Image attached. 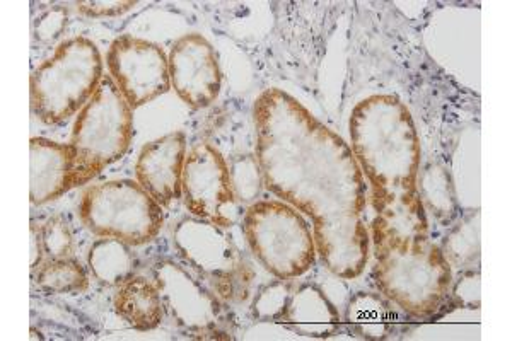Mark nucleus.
Wrapping results in <instances>:
<instances>
[{"label":"nucleus","mask_w":512,"mask_h":341,"mask_svg":"<svg viewBox=\"0 0 512 341\" xmlns=\"http://www.w3.org/2000/svg\"><path fill=\"white\" fill-rule=\"evenodd\" d=\"M253 116L265 186L313 220L316 251L333 275H362L371 249L366 181L349 145L277 87L258 96Z\"/></svg>","instance_id":"obj_1"},{"label":"nucleus","mask_w":512,"mask_h":341,"mask_svg":"<svg viewBox=\"0 0 512 341\" xmlns=\"http://www.w3.org/2000/svg\"><path fill=\"white\" fill-rule=\"evenodd\" d=\"M352 154L371 185L376 214L419 197L420 140L400 99L374 94L357 103L349 122Z\"/></svg>","instance_id":"obj_2"},{"label":"nucleus","mask_w":512,"mask_h":341,"mask_svg":"<svg viewBox=\"0 0 512 341\" xmlns=\"http://www.w3.org/2000/svg\"><path fill=\"white\" fill-rule=\"evenodd\" d=\"M379 292L414 318H427L448 301L453 272L437 244L371 237Z\"/></svg>","instance_id":"obj_3"},{"label":"nucleus","mask_w":512,"mask_h":341,"mask_svg":"<svg viewBox=\"0 0 512 341\" xmlns=\"http://www.w3.org/2000/svg\"><path fill=\"white\" fill-rule=\"evenodd\" d=\"M132 137V108L113 79L105 76L72 127L69 144L74 154L72 188L88 185L110 164L122 159Z\"/></svg>","instance_id":"obj_4"},{"label":"nucleus","mask_w":512,"mask_h":341,"mask_svg":"<svg viewBox=\"0 0 512 341\" xmlns=\"http://www.w3.org/2000/svg\"><path fill=\"white\" fill-rule=\"evenodd\" d=\"M103 77L93 41L84 36L62 41L31 76V110L47 125L65 122L93 98Z\"/></svg>","instance_id":"obj_5"},{"label":"nucleus","mask_w":512,"mask_h":341,"mask_svg":"<svg viewBox=\"0 0 512 341\" xmlns=\"http://www.w3.org/2000/svg\"><path fill=\"white\" fill-rule=\"evenodd\" d=\"M243 232L253 256L275 278L292 280L315 266V236L301 212L289 203H251L243 214Z\"/></svg>","instance_id":"obj_6"},{"label":"nucleus","mask_w":512,"mask_h":341,"mask_svg":"<svg viewBox=\"0 0 512 341\" xmlns=\"http://www.w3.org/2000/svg\"><path fill=\"white\" fill-rule=\"evenodd\" d=\"M181 260L224 302L245 301L253 282V268L226 227L187 217L173 231Z\"/></svg>","instance_id":"obj_7"},{"label":"nucleus","mask_w":512,"mask_h":341,"mask_svg":"<svg viewBox=\"0 0 512 341\" xmlns=\"http://www.w3.org/2000/svg\"><path fill=\"white\" fill-rule=\"evenodd\" d=\"M79 215L96 236L115 237L130 246L151 243L164 224L163 207L134 180L91 186L82 195Z\"/></svg>","instance_id":"obj_8"},{"label":"nucleus","mask_w":512,"mask_h":341,"mask_svg":"<svg viewBox=\"0 0 512 341\" xmlns=\"http://www.w3.org/2000/svg\"><path fill=\"white\" fill-rule=\"evenodd\" d=\"M154 282L164 313L181 331L204 340L231 338L226 330L231 321L226 304L190 268L173 260L159 261L154 266Z\"/></svg>","instance_id":"obj_9"},{"label":"nucleus","mask_w":512,"mask_h":341,"mask_svg":"<svg viewBox=\"0 0 512 341\" xmlns=\"http://www.w3.org/2000/svg\"><path fill=\"white\" fill-rule=\"evenodd\" d=\"M181 188L185 207L193 217L226 229L243 217L226 159L210 144L195 145L188 152Z\"/></svg>","instance_id":"obj_10"},{"label":"nucleus","mask_w":512,"mask_h":341,"mask_svg":"<svg viewBox=\"0 0 512 341\" xmlns=\"http://www.w3.org/2000/svg\"><path fill=\"white\" fill-rule=\"evenodd\" d=\"M106 64L130 108L147 105L171 89L168 57L163 48L151 41L118 36L110 45Z\"/></svg>","instance_id":"obj_11"},{"label":"nucleus","mask_w":512,"mask_h":341,"mask_svg":"<svg viewBox=\"0 0 512 341\" xmlns=\"http://www.w3.org/2000/svg\"><path fill=\"white\" fill-rule=\"evenodd\" d=\"M171 86L188 106L202 110L216 103L222 86L216 50L198 33L181 36L168 57Z\"/></svg>","instance_id":"obj_12"},{"label":"nucleus","mask_w":512,"mask_h":341,"mask_svg":"<svg viewBox=\"0 0 512 341\" xmlns=\"http://www.w3.org/2000/svg\"><path fill=\"white\" fill-rule=\"evenodd\" d=\"M185 161L187 137L183 132L168 133L152 140L142 147L137 157L135 176L139 185L164 209L183 198L181 181Z\"/></svg>","instance_id":"obj_13"},{"label":"nucleus","mask_w":512,"mask_h":341,"mask_svg":"<svg viewBox=\"0 0 512 341\" xmlns=\"http://www.w3.org/2000/svg\"><path fill=\"white\" fill-rule=\"evenodd\" d=\"M30 156L31 202L35 205L52 202L72 188L74 154L69 144L33 137Z\"/></svg>","instance_id":"obj_14"},{"label":"nucleus","mask_w":512,"mask_h":341,"mask_svg":"<svg viewBox=\"0 0 512 341\" xmlns=\"http://www.w3.org/2000/svg\"><path fill=\"white\" fill-rule=\"evenodd\" d=\"M279 323L296 335L321 340L335 335L340 330L342 319L335 304L318 285L303 284L292 290Z\"/></svg>","instance_id":"obj_15"},{"label":"nucleus","mask_w":512,"mask_h":341,"mask_svg":"<svg viewBox=\"0 0 512 341\" xmlns=\"http://www.w3.org/2000/svg\"><path fill=\"white\" fill-rule=\"evenodd\" d=\"M113 307L125 323L139 331L156 330L166 316L156 282L137 275L118 285Z\"/></svg>","instance_id":"obj_16"},{"label":"nucleus","mask_w":512,"mask_h":341,"mask_svg":"<svg viewBox=\"0 0 512 341\" xmlns=\"http://www.w3.org/2000/svg\"><path fill=\"white\" fill-rule=\"evenodd\" d=\"M347 324L362 340H388L395 331L396 314L381 292H357L347 304Z\"/></svg>","instance_id":"obj_17"},{"label":"nucleus","mask_w":512,"mask_h":341,"mask_svg":"<svg viewBox=\"0 0 512 341\" xmlns=\"http://www.w3.org/2000/svg\"><path fill=\"white\" fill-rule=\"evenodd\" d=\"M132 246L115 237H101L89 249L88 265L99 284L118 287L134 277L137 258Z\"/></svg>","instance_id":"obj_18"},{"label":"nucleus","mask_w":512,"mask_h":341,"mask_svg":"<svg viewBox=\"0 0 512 341\" xmlns=\"http://www.w3.org/2000/svg\"><path fill=\"white\" fill-rule=\"evenodd\" d=\"M417 193L425 212H431L444 226H448L458 215V200L453 180L448 169L441 164L432 162L427 168L422 169V173L419 171Z\"/></svg>","instance_id":"obj_19"},{"label":"nucleus","mask_w":512,"mask_h":341,"mask_svg":"<svg viewBox=\"0 0 512 341\" xmlns=\"http://www.w3.org/2000/svg\"><path fill=\"white\" fill-rule=\"evenodd\" d=\"M480 231V210H475L448 232L441 251L449 265L460 270H468L478 265L482 253Z\"/></svg>","instance_id":"obj_20"},{"label":"nucleus","mask_w":512,"mask_h":341,"mask_svg":"<svg viewBox=\"0 0 512 341\" xmlns=\"http://www.w3.org/2000/svg\"><path fill=\"white\" fill-rule=\"evenodd\" d=\"M35 282L43 292L52 295L79 294L88 290L86 268L74 258H50L38 266Z\"/></svg>","instance_id":"obj_21"},{"label":"nucleus","mask_w":512,"mask_h":341,"mask_svg":"<svg viewBox=\"0 0 512 341\" xmlns=\"http://www.w3.org/2000/svg\"><path fill=\"white\" fill-rule=\"evenodd\" d=\"M229 174H231L236 200L239 203H255L265 186L262 168L256 156L248 154V156L234 157L229 166Z\"/></svg>","instance_id":"obj_22"},{"label":"nucleus","mask_w":512,"mask_h":341,"mask_svg":"<svg viewBox=\"0 0 512 341\" xmlns=\"http://www.w3.org/2000/svg\"><path fill=\"white\" fill-rule=\"evenodd\" d=\"M292 287L287 280H274L263 285L251 302L253 318L263 323H279L291 299Z\"/></svg>","instance_id":"obj_23"},{"label":"nucleus","mask_w":512,"mask_h":341,"mask_svg":"<svg viewBox=\"0 0 512 341\" xmlns=\"http://www.w3.org/2000/svg\"><path fill=\"white\" fill-rule=\"evenodd\" d=\"M41 241L50 258H69L74 251V234L62 217H52L41 226Z\"/></svg>","instance_id":"obj_24"},{"label":"nucleus","mask_w":512,"mask_h":341,"mask_svg":"<svg viewBox=\"0 0 512 341\" xmlns=\"http://www.w3.org/2000/svg\"><path fill=\"white\" fill-rule=\"evenodd\" d=\"M449 294L453 295V301L465 309H480L482 304V275L480 270L468 268L461 270L458 278L451 284Z\"/></svg>","instance_id":"obj_25"},{"label":"nucleus","mask_w":512,"mask_h":341,"mask_svg":"<svg viewBox=\"0 0 512 341\" xmlns=\"http://www.w3.org/2000/svg\"><path fill=\"white\" fill-rule=\"evenodd\" d=\"M67 21H69L67 11L62 7L48 9L45 14H41L40 18L36 19V40L41 41V43H50L55 38H59L65 26H67Z\"/></svg>","instance_id":"obj_26"},{"label":"nucleus","mask_w":512,"mask_h":341,"mask_svg":"<svg viewBox=\"0 0 512 341\" xmlns=\"http://www.w3.org/2000/svg\"><path fill=\"white\" fill-rule=\"evenodd\" d=\"M137 6V2H120V0H93V2H77V9L89 18H106L118 16Z\"/></svg>","instance_id":"obj_27"},{"label":"nucleus","mask_w":512,"mask_h":341,"mask_svg":"<svg viewBox=\"0 0 512 341\" xmlns=\"http://www.w3.org/2000/svg\"><path fill=\"white\" fill-rule=\"evenodd\" d=\"M31 248H30V266L31 270H36L38 266L43 263V255H45V248H43V241H41V227L36 226L35 222L31 224Z\"/></svg>","instance_id":"obj_28"}]
</instances>
